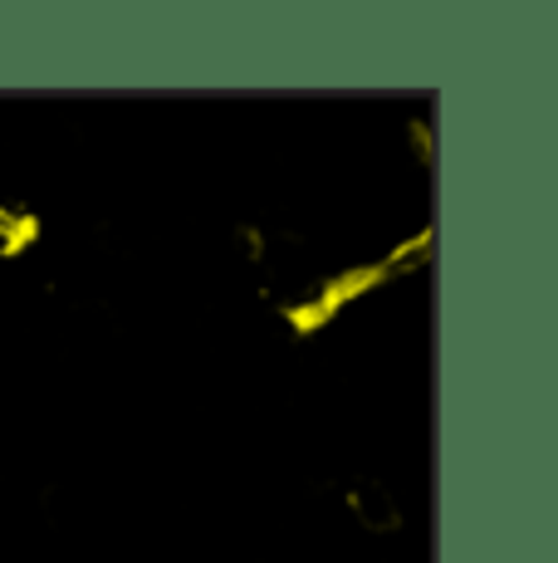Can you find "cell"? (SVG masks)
I'll return each instance as SVG.
<instances>
[{
	"mask_svg": "<svg viewBox=\"0 0 558 563\" xmlns=\"http://www.w3.org/2000/svg\"><path fill=\"white\" fill-rule=\"evenodd\" d=\"M353 510H358V519H362V529H378V534H388V529H397V500L382 485H358L353 490Z\"/></svg>",
	"mask_w": 558,
	"mask_h": 563,
	"instance_id": "6da1fadb",
	"label": "cell"
}]
</instances>
